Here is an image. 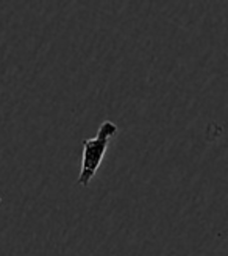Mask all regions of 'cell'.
I'll use <instances>...</instances> for the list:
<instances>
[{
    "label": "cell",
    "instance_id": "1",
    "mask_svg": "<svg viewBox=\"0 0 228 256\" xmlns=\"http://www.w3.org/2000/svg\"><path fill=\"white\" fill-rule=\"evenodd\" d=\"M119 132L118 125L105 120L102 125L98 126V132L96 138L92 139H84L83 140V158H82V172L78 176V184L80 186H88L91 180L96 176L97 170L102 166V161L105 158L106 148L110 146V139L116 136Z\"/></svg>",
    "mask_w": 228,
    "mask_h": 256
}]
</instances>
